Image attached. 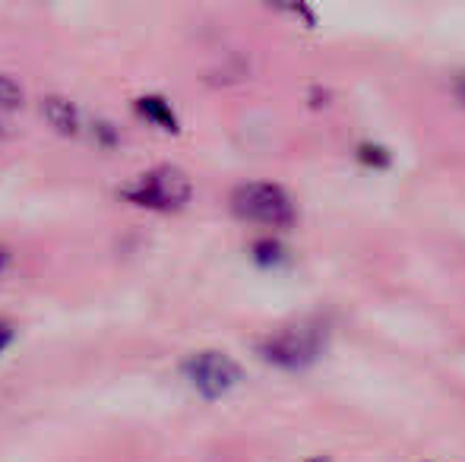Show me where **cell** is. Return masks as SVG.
Masks as SVG:
<instances>
[{
  "instance_id": "obj_12",
  "label": "cell",
  "mask_w": 465,
  "mask_h": 462,
  "mask_svg": "<svg viewBox=\"0 0 465 462\" xmlns=\"http://www.w3.org/2000/svg\"><path fill=\"white\" fill-rule=\"evenodd\" d=\"M304 462H332L330 457H311V459H304Z\"/></svg>"
},
{
  "instance_id": "obj_7",
  "label": "cell",
  "mask_w": 465,
  "mask_h": 462,
  "mask_svg": "<svg viewBox=\"0 0 465 462\" xmlns=\"http://www.w3.org/2000/svg\"><path fill=\"white\" fill-rule=\"evenodd\" d=\"M253 260H257L260 266H279V263H285V247H282L279 241L263 238L253 244Z\"/></svg>"
},
{
  "instance_id": "obj_4",
  "label": "cell",
  "mask_w": 465,
  "mask_h": 462,
  "mask_svg": "<svg viewBox=\"0 0 465 462\" xmlns=\"http://www.w3.org/2000/svg\"><path fill=\"white\" fill-rule=\"evenodd\" d=\"M184 377L203 399H222L241 383V368L222 351H196L184 361Z\"/></svg>"
},
{
  "instance_id": "obj_1",
  "label": "cell",
  "mask_w": 465,
  "mask_h": 462,
  "mask_svg": "<svg viewBox=\"0 0 465 462\" xmlns=\"http://www.w3.org/2000/svg\"><path fill=\"white\" fill-rule=\"evenodd\" d=\"M326 329L317 323H294V327L276 329L257 342V351L263 361L276 364L282 370H304L323 355Z\"/></svg>"
},
{
  "instance_id": "obj_10",
  "label": "cell",
  "mask_w": 465,
  "mask_h": 462,
  "mask_svg": "<svg viewBox=\"0 0 465 462\" xmlns=\"http://www.w3.org/2000/svg\"><path fill=\"white\" fill-rule=\"evenodd\" d=\"M10 339H13V329H10V323H4V320H0V351H4L6 346H10Z\"/></svg>"
},
{
  "instance_id": "obj_8",
  "label": "cell",
  "mask_w": 465,
  "mask_h": 462,
  "mask_svg": "<svg viewBox=\"0 0 465 462\" xmlns=\"http://www.w3.org/2000/svg\"><path fill=\"white\" fill-rule=\"evenodd\" d=\"M19 105H23V89L10 76H0V112H16Z\"/></svg>"
},
{
  "instance_id": "obj_11",
  "label": "cell",
  "mask_w": 465,
  "mask_h": 462,
  "mask_svg": "<svg viewBox=\"0 0 465 462\" xmlns=\"http://www.w3.org/2000/svg\"><path fill=\"white\" fill-rule=\"evenodd\" d=\"M6 260H10V253H6L4 247H0V270H4V266H6Z\"/></svg>"
},
{
  "instance_id": "obj_2",
  "label": "cell",
  "mask_w": 465,
  "mask_h": 462,
  "mask_svg": "<svg viewBox=\"0 0 465 462\" xmlns=\"http://www.w3.org/2000/svg\"><path fill=\"white\" fill-rule=\"evenodd\" d=\"M232 210L247 222L272 225V229H288L294 222L292 193L279 184H270V181H251V184L234 187Z\"/></svg>"
},
{
  "instance_id": "obj_5",
  "label": "cell",
  "mask_w": 465,
  "mask_h": 462,
  "mask_svg": "<svg viewBox=\"0 0 465 462\" xmlns=\"http://www.w3.org/2000/svg\"><path fill=\"white\" fill-rule=\"evenodd\" d=\"M42 114L48 117V123L64 136H74L80 130V112L74 108L70 99H61V95H48L42 102Z\"/></svg>"
},
{
  "instance_id": "obj_9",
  "label": "cell",
  "mask_w": 465,
  "mask_h": 462,
  "mask_svg": "<svg viewBox=\"0 0 465 462\" xmlns=\"http://www.w3.org/2000/svg\"><path fill=\"white\" fill-rule=\"evenodd\" d=\"M358 162H364V165H373V168H386V165H390V152H386L383 146L364 143V146H358Z\"/></svg>"
},
{
  "instance_id": "obj_3",
  "label": "cell",
  "mask_w": 465,
  "mask_h": 462,
  "mask_svg": "<svg viewBox=\"0 0 465 462\" xmlns=\"http://www.w3.org/2000/svg\"><path fill=\"white\" fill-rule=\"evenodd\" d=\"M193 193V184L181 168L162 165L146 172L143 178H136L130 187H124V197L136 206H146V210H181V206L190 200Z\"/></svg>"
},
{
  "instance_id": "obj_13",
  "label": "cell",
  "mask_w": 465,
  "mask_h": 462,
  "mask_svg": "<svg viewBox=\"0 0 465 462\" xmlns=\"http://www.w3.org/2000/svg\"><path fill=\"white\" fill-rule=\"evenodd\" d=\"M460 93H462V99H465V76L460 80Z\"/></svg>"
},
{
  "instance_id": "obj_6",
  "label": "cell",
  "mask_w": 465,
  "mask_h": 462,
  "mask_svg": "<svg viewBox=\"0 0 465 462\" xmlns=\"http://www.w3.org/2000/svg\"><path fill=\"white\" fill-rule=\"evenodd\" d=\"M136 108H140V114H146L153 123H159L162 130H178V117H174V112L168 108L165 99H159V95H143L140 102H136Z\"/></svg>"
}]
</instances>
